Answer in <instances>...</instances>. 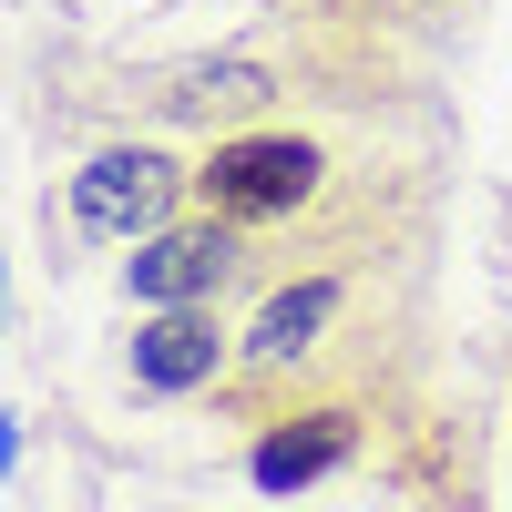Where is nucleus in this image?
I'll return each instance as SVG.
<instances>
[{"mask_svg":"<svg viewBox=\"0 0 512 512\" xmlns=\"http://www.w3.org/2000/svg\"><path fill=\"white\" fill-rule=\"evenodd\" d=\"M175 195H185V164L154 154V144H113L72 175V226L82 236H113V246H144L175 226Z\"/></svg>","mask_w":512,"mask_h":512,"instance_id":"f257e3e1","label":"nucleus"},{"mask_svg":"<svg viewBox=\"0 0 512 512\" xmlns=\"http://www.w3.org/2000/svg\"><path fill=\"white\" fill-rule=\"evenodd\" d=\"M308 185H318V154L297 144V134H236V144L205 154V175H195V195H205L216 226L287 216V205H308Z\"/></svg>","mask_w":512,"mask_h":512,"instance_id":"f03ea898","label":"nucleus"},{"mask_svg":"<svg viewBox=\"0 0 512 512\" xmlns=\"http://www.w3.org/2000/svg\"><path fill=\"white\" fill-rule=\"evenodd\" d=\"M236 277V226H164V236H144L134 256H123V287L144 297V308H205Z\"/></svg>","mask_w":512,"mask_h":512,"instance_id":"7ed1b4c3","label":"nucleus"},{"mask_svg":"<svg viewBox=\"0 0 512 512\" xmlns=\"http://www.w3.org/2000/svg\"><path fill=\"white\" fill-rule=\"evenodd\" d=\"M216 369H226V328L205 318V308H144V328H134V390L185 400Z\"/></svg>","mask_w":512,"mask_h":512,"instance_id":"20e7f679","label":"nucleus"},{"mask_svg":"<svg viewBox=\"0 0 512 512\" xmlns=\"http://www.w3.org/2000/svg\"><path fill=\"white\" fill-rule=\"evenodd\" d=\"M349 451H359V420H349V410H297V420H267V431H256L246 482H256V492H308V482H328Z\"/></svg>","mask_w":512,"mask_h":512,"instance_id":"39448f33","label":"nucleus"},{"mask_svg":"<svg viewBox=\"0 0 512 512\" xmlns=\"http://www.w3.org/2000/svg\"><path fill=\"white\" fill-rule=\"evenodd\" d=\"M144 103L154 113H256V103H277V72L267 62H236V52L226 62H175Z\"/></svg>","mask_w":512,"mask_h":512,"instance_id":"423d86ee","label":"nucleus"},{"mask_svg":"<svg viewBox=\"0 0 512 512\" xmlns=\"http://www.w3.org/2000/svg\"><path fill=\"white\" fill-rule=\"evenodd\" d=\"M328 318H338V277H308V287H277L246 349H256V359H297V349H318V328H328Z\"/></svg>","mask_w":512,"mask_h":512,"instance_id":"0eeeda50","label":"nucleus"}]
</instances>
